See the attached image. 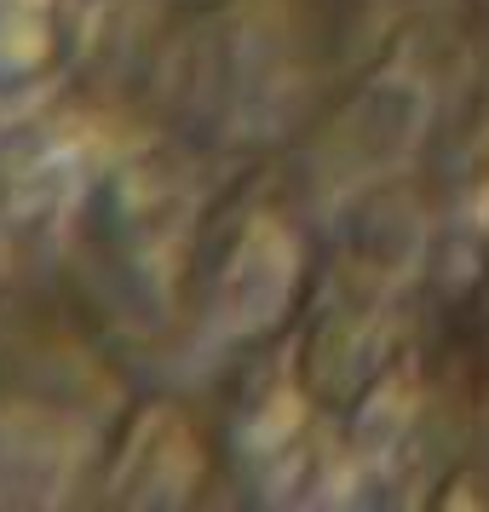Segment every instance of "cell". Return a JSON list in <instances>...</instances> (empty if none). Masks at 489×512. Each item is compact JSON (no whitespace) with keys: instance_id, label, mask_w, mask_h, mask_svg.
<instances>
[{"instance_id":"cell-1","label":"cell","mask_w":489,"mask_h":512,"mask_svg":"<svg viewBox=\"0 0 489 512\" xmlns=\"http://www.w3.org/2000/svg\"><path fill=\"white\" fill-rule=\"evenodd\" d=\"M294 242L282 225H254L248 242H242V254L231 259V277H248L254 288H242V294H225V317L236 328H259L271 323L282 305H288V288H294Z\"/></svg>"},{"instance_id":"cell-2","label":"cell","mask_w":489,"mask_h":512,"mask_svg":"<svg viewBox=\"0 0 489 512\" xmlns=\"http://www.w3.org/2000/svg\"><path fill=\"white\" fill-rule=\"evenodd\" d=\"M47 6L52 0H0V70H29L47 52Z\"/></svg>"}]
</instances>
